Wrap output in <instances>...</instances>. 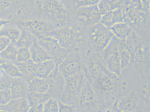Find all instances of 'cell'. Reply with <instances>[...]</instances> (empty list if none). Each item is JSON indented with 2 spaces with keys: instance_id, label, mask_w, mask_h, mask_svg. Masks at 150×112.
Masks as SVG:
<instances>
[{
  "instance_id": "8fae6325",
  "label": "cell",
  "mask_w": 150,
  "mask_h": 112,
  "mask_svg": "<svg viewBox=\"0 0 150 112\" xmlns=\"http://www.w3.org/2000/svg\"><path fill=\"white\" fill-rule=\"evenodd\" d=\"M109 70L100 54L88 49L86 53L85 73L91 82H93Z\"/></svg>"
},
{
  "instance_id": "5bb4252c",
  "label": "cell",
  "mask_w": 150,
  "mask_h": 112,
  "mask_svg": "<svg viewBox=\"0 0 150 112\" xmlns=\"http://www.w3.org/2000/svg\"><path fill=\"white\" fill-rule=\"evenodd\" d=\"M49 88L47 93L53 98L60 100L61 96L65 83L64 76L58 69V65L47 77Z\"/></svg>"
},
{
  "instance_id": "5b68a950",
  "label": "cell",
  "mask_w": 150,
  "mask_h": 112,
  "mask_svg": "<svg viewBox=\"0 0 150 112\" xmlns=\"http://www.w3.org/2000/svg\"><path fill=\"white\" fill-rule=\"evenodd\" d=\"M48 36L57 39L60 45L67 50L86 45L83 26L78 24L57 28L50 32Z\"/></svg>"
},
{
  "instance_id": "277c9868",
  "label": "cell",
  "mask_w": 150,
  "mask_h": 112,
  "mask_svg": "<svg viewBox=\"0 0 150 112\" xmlns=\"http://www.w3.org/2000/svg\"><path fill=\"white\" fill-rule=\"evenodd\" d=\"M83 28L88 49L101 55L114 35L113 33L100 22Z\"/></svg>"
},
{
  "instance_id": "4316f807",
  "label": "cell",
  "mask_w": 150,
  "mask_h": 112,
  "mask_svg": "<svg viewBox=\"0 0 150 112\" xmlns=\"http://www.w3.org/2000/svg\"><path fill=\"white\" fill-rule=\"evenodd\" d=\"M25 9L32 14L41 17L43 5L47 0H24Z\"/></svg>"
},
{
  "instance_id": "d6a6232c",
  "label": "cell",
  "mask_w": 150,
  "mask_h": 112,
  "mask_svg": "<svg viewBox=\"0 0 150 112\" xmlns=\"http://www.w3.org/2000/svg\"><path fill=\"white\" fill-rule=\"evenodd\" d=\"M44 112H58L59 105L58 100L52 97L43 103Z\"/></svg>"
},
{
  "instance_id": "60d3db41",
  "label": "cell",
  "mask_w": 150,
  "mask_h": 112,
  "mask_svg": "<svg viewBox=\"0 0 150 112\" xmlns=\"http://www.w3.org/2000/svg\"><path fill=\"white\" fill-rule=\"evenodd\" d=\"M129 1L134 3L137 4V5H138L140 7V0H129ZM140 8H141V7H140Z\"/></svg>"
},
{
  "instance_id": "e575fe53",
  "label": "cell",
  "mask_w": 150,
  "mask_h": 112,
  "mask_svg": "<svg viewBox=\"0 0 150 112\" xmlns=\"http://www.w3.org/2000/svg\"><path fill=\"white\" fill-rule=\"evenodd\" d=\"M59 112H77L76 105H70L63 103L60 101H58Z\"/></svg>"
},
{
  "instance_id": "4dcf8cb0",
  "label": "cell",
  "mask_w": 150,
  "mask_h": 112,
  "mask_svg": "<svg viewBox=\"0 0 150 112\" xmlns=\"http://www.w3.org/2000/svg\"><path fill=\"white\" fill-rule=\"evenodd\" d=\"M31 59V54L29 48L21 47L17 49L16 62H26Z\"/></svg>"
},
{
  "instance_id": "52a82bcc",
  "label": "cell",
  "mask_w": 150,
  "mask_h": 112,
  "mask_svg": "<svg viewBox=\"0 0 150 112\" xmlns=\"http://www.w3.org/2000/svg\"><path fill=\"white\" fill-rule=\"evenodd\" d=\"M41 17L57 28L71 25L69 11L60 0H47L42 8Z\"/></svg>"
},
{
  "instance_id": "f1b7e54d",
  "label": "cell",
  "mask_w": 150,
  "mask_h": 112,
  "mask_svg": "<svg viewBox=\"0 0 150 112\" xmlns=\"http://www.w3.org/2000/svg\"><path fill=\"white\" fill-rule=\"evenodd\" d=\"M17 49L15 43L11 42L6 49L0 53V57L5 61L15 63L16 62Z\"/></svg>"
},
{
  "instance_id": "9a60e30c",
  "label": "cell",
  "mask_w": 150,
  "mask_h": 112,
  "mask_svg": "<svg viewBox=\"0 0 150 112\" xmlns=\"http://www.w3.org/2000/svg\"><path fill=\"white\" fill-rule=\"evenodd\" d=\"M10 89L13 99L27 98L30 91L28 82L23 77L13 78Z\"/></svg>"
},
{
  "instance_id": "e0dca14e",
  "label": "cell",
  "mask_w": 150,
  "mask_h": 112,
  "mask_svg": "<svg viewBox=\"0 0 150 112\" xmlns=\"http://www.w3.org/2000/svg\"><path fill=\"white\" fill-rule=\"evenodd\" d=\"M125 22L122 7L102 16L100 23L109 28L117 23Z\"/></svg>"
},
{
  "instance_id": "d590c367",
  "label": "cell",
  "mask_w": 150,
  "mask_h": 112,
  "mask_svg": "<svg viewBox=\"0 0 150 112\" xmlns=\"http://www.w3.org/2000/svg\"><path fill=\"white\" fill-rule=\"evenodd\" d=\"M11 40L5 36L0 37V53L3 51L11 43Z\"/></svg>"
},
{
  "instance_id": "8992f818",
  "label": "cell",
  "mask_w": 150,
  "mask_h": 112,
  "mask_svg": "<svg viewBox=\"0 0 150 112\" xmlns=\"http://www.w3.org/2000/svg\"><path fill=\"white\" fill-rule=\"evenodd\" d=\"M88 48L80 45L71 49L61 63L58 69L65 77L85 72L86 53Z\"/></svg>"
},
{
  "instance_id": "484cf974",
  "label": "cell",
  "mask_w": 150,
  "mask_h": 112,
  "mask_svg": "<svg viewBox=\"0 0 150 112\" xmlns=\"http://www.w3.org/2000/svg\"><path fill=\"white\" fill-rule=\"evenodd\" d=\"M37 39L33 34L26 30H21L20 36L15 45L18 48L21 47L30 48Z\"/></svg>"
},
{
  "instance_id": "83f0119b",
  "label": "cell",
  "mask_w": 150,
  "mask_h": 112,
  "mask_svg": "<svg viewBox=\"0 0 150 112\" xmlns=\"http://www.w3.org/2000/svg\"><path fill=\"white\" fill-rule=\"evenodd\" d=\"M52 97V96L47 92L38 93L30 92L27 98L30 107H31L37 106L41 103H44Z\"/></svg>"
},
{
  "instance_id": "603a6c76",
  "label": "cell",
  "mask_w": 150,
  "mask_h": 112,
  "mask_svg": "<svg viewBox=\"0 0 150 112\" xmlns=\"http://www.w3.org/2000/svg\"><path fill=\"white\" fill-rule=\"evenodd\" d=\"M58 65L54 60H49L38 64L36 76L47 79Z\"/></svg>"
},
{
  "instance_id": "44dd1931",
  "label": "cell",
  "mask_w": 150,
  "mask_h": 112,
  "mask_svg": "<svg viewBox=\"0 0 150 112\" xmlns=\"http://www.w3.org/2000/svg\"><path fill=\"white\" fill-rule=\"evenodd\" d=\"M30 91L38 93H45L48 91L49 83L47 79L35 76L28 82Z\"/></svg>"
},
{
  "instance_id": "30bf717a",
  "label": "cell",
  "mask_w": 150,
  "mask_h": 112,
  "mask_svg": "<svg viewBox=\"0 0 150 112\" xmlns=\"http://www.w3.org/2000/svg\"><path fill=\"white\" fill-rule=\"evenodd\" d=\"M121 39L113 35L101 56L109 71L121 76L120 57L118 51Z\"/></svg>"
},
{
  "instance_id": "7402d4cb",
  "label": "cell",
  "mask_w": 150,
  "mask_h": 112,
  "mask_svg": "<svg viewBox=\"0 0 150 112\" xmlns=\"http://www.w3.org/2000/svg\"><path fill=\"white\" fill-rule=\"evenodd\" d=\"M126 0H100L98 6L102 16L121 7Z\"/></svg>"
},
{
  "instance_id": "7c38bea8",
  "label": "cell",
  "mask_w": 150,
  "mask_h": 112,
  "mask_svg": "<svg viewBox=\"0 0 150 112\" xmlns=\"http://www.w3.org/2000/svg\"><path fill=\"white\" fill-rule=\"evenodd\" d=\"M77 24L87 27L100 22L102 18L97 5L81 7L76 10Z\"/></svg>"
},
{
  "instance_id": "f546056e",
  "label": "cell",
  "mask_w": 150,
  "mask_h": 112,
  "mask_svg": "<svg viewBox=\"0 0 150 112\" xmlns=\"http://www.w3.org/2000/svg\"><path fill=\"white\" fill-rule=\"evenodd\" d=\"M2 68L6 74L12 78L23 77L17 65L14 63L6 61L1 65Z\"/></svg>"
},
{
  "instance_id": "3957f363",
  "label": "cell",
  "mask_w": 150,
  "mask_h": 112,
  "mask_svg": "<svg viewBox=\"0 0 150 112\" xmlns=\"http://www.w3.org/2000/svg\"><path fill=\"white\" fill-rule=\"evenodd\" d=\"M77 112H109L110 108L104 98L99 93L86 77L76 104Z\"/></svg>"
},
{
  "instance_id": "1f68e13d",
  "label": "cell",
  "mask_w": 150,
  "mask_h": 112,
  "mask_svg": "<svg viewBox=\"0 0 150 112\" xmlns=\"http://www.w3.org/2000/svg\"><path fill=\"white\" fill-rule=\"evenodd\" d=\"M12 80V78L7 74L3 69L0 68V90L10 89Z\"/></svg>"
},
{
  "instance_id": "ba28073f",
  "label": "cell",
  "mask_w": 150,
  "mask_h": 112,
  "mask_svg": "<svg viewBox=\"0 0 150 112\" xmlns=\"http://www.w3.org/2000/svg\"><path fill=\"white\" fill-rule=\"evenodd\" d=\"M86 77L85 72L65 77L60 101L67 104L76 105Z\"/></svg>"
},
{
  "instance_id": "7a4b0ae2",
  "label": "cell",
  "mask_w": 150,
  "mask_h": 112,
  "mask_svg": "<svg viewBox=\"0 0 150 112\" xmlns=\"http://www.w3.org/2000/svg\"><path fill=\"white\" fill-rule=\"evenodd\" d=\"M144 80L138 78L129 91L117 101L110 112H150V104L146 101L142 91Z\"/></svg>"
},
{
  "instance_id": "ab89813d",
  "label": "cell",
  "mask_w": 150,
  "mask_h": 112,
  "mask_svg": "<svg viewBox=\"0 0 150 112\" xmlns=\"http://www.w3.org/2000/svg\"><path fill=\"white\" fill-rule=\"evenodd\" d=\"M11 23V21L9 20H1L0 19V31L2 29V27L7 24H10Z\"/></svg>"
},
{
  "instance_id": "74e56055",
  "label": "cell",
  "mask_w": 150,
  "mask_h": 112,
  "mask_svg": "<svg viewBox=\"0 0 150 112\" xmlns=\"http://www.w3.org/2000/svg\"><path fill=\"white\" fill-rule=\"evenodd\" d=\"M141 9L147 13H149L150 0H140Z\"/></svg>"
},
{
  "instance_id": "b9f144b4",
  "label": "cell",
  "mask_w": 150,
  "mask_h": 112,
  "mask_svg": "<svg viewBox=\"0 0 150 112\" xmlns=\"http://www.w3.org/2000/svg\"><path fill=\"white\" fill-rule=\"evenodd\" d=\"M7 61H5V60L3 59L2 58H1L0 57V68H1V65H2L5 62Z\"/></svg>"
},
{
  "instance_id": "9c48e42d",
  "label": "cell",
  "mask_w": 150,
  "mask_h": 112,
  "mask_svg": "<svg viewBox=\"0 0 150 112\" xmlns=\"http://www.w3.org/2000/svg\"><path fill=\"white\" fill-rule=\"evenodd\" d=\"M16 25L21 30L29 31L38 40L46 36L54 30L58 28L50 22L43 18L20 19Z\"/></svg>"
},
{
  "instance_id": "2e32d148",
  "label": "cell",
  "mask_w": 150,
  "mask_h": 112,
  "mask_svg": "<svg viewBox=\"0 0 150 112\" xmlns=\"http://www.w3.org/2000/svg\"><path fill=\"white\" fill-rule=\"evenodd\" d=\"M29 103L26 98L13 99L8 103L1 106L0 112H27L30 108Z\"/></svg>"
},
{
  "instance_id": "ac0fdd59",
  "label": "cell",
  "mask_w": 150,
  "mask_h": 112,
  "mask_svg": "<svg viewBox=\"0 0 150 112\" xmlns=\"http://www.w3.org/2000/svg\"><path fill=\"white\" fill-rule=\"evenodd\" d=\"M31 59L36 64L49 60H53L48 52L38 42V40L29 48Z\"/></svg>"
},
{
  "instance_id": "ffe728a7",
  "label": "cell",
  "mask_w": 150,
  "mask_h": 112,
  "mask_svg": "<svg viewBox=\"0 0 150 112\" xmlns=\"http://www.w3.org/2000/svg\"><path fill=\"white\" fill-rule=\"evenodd\" d=\"M117 38L125 40L133 33V28L126 22L117 23L109 28Z\"/></svg>"
},
{
  "instance_id": "4fadbf2b",
  "label": "cell",
  "mask_w": 150,
  "mask_h": 112,
  "mask_svg": "<svg viewBox=\"0 0 150 112\" xmlns=\"http://www.w3.org/2000/svg\"><path fill=\"white\" fill-rule=\"evenodd\" d=\"M41 45L52 57L58 65L61 63L71 50H67L60 45L57 39L50 36H46L38 40Z\"/></svg>"
},
{
  "instance_id": "836d02e7",
  "label": "cell",
  "mask_w": 150,
  "mask_h": 112,
  "mask_svg": "<svg viewBox=\"0 0 150 112\" xmlns=\"http://www.w3.org/2000/svg\"><path fill=\"white\" fill-rule=\"evenodd\" d=\"M13 99V95L10 89L0 90V104L4 106Z\"/></svg>"
},
{
  "instance_id": "cb8c5ba5",
  "label": "cell",
  "mask_w": 150,
  "mask_h": 112,
  "mask_svg": "<svg viewBox=\"0 0 150 112\" xmlns=\"http://www.w3.org/2000/svg\"><path fill=\"white\" fill-rule=\"evenodd\" d=\"M120 57L121 71L131 67L132 58L130 53L127 48L125 40L121 39L118 47Z\"/></svg>"
},
{
  "instance_id": "8d00e7d4",
  "label": "cell",
  "mask_w": 150,
  "mask_h": 112,
  "mask_svg": "<svg viewBox=\"0 0 150 112\" xmlns=\"http://www.w3.org/2000/svg\"><path fill=\"white\" fill-rule=\"evenodd\" d=\"M12 4V0H0V12L8 9Z\"/></svg>"
},
{
  "instance_id": "d6986e66",
  "label": "cell",
  "mask_w": 150,
  "mask_h": 112,
  "mask_svg": "<svg viewBox=\"0 0 150 112\" xmlns=\"http://www.w3.org/2000/svg\"><path fill=\"white\" fill-rule=\"evenodd\" d=\"M23 77L27 81L36 76L38 64L35 63L30 59L26 62L22 63H15Z\"/></svg>"
},
{
  "instance_id": "6da1fadb",
  "label": "cell",
  "mask_w": 150,
  "mask_h": 112,
  "mask_svg": "<svg viewBox=\"0 0 150 112\" xmlns=\"http://www.w3.org/2000/svg\"><path fill=\"white\" fill-rule=\"evenodd\" d=\"M125 42L132 56L131 67L143 80H150V40L144 39L134 32Z\"/></svg>"
},
{
  "instance_id": "d4e9b609",
  "label": "cell",
  "mask_w": 150,
  "mask_h": 112,
  "mask_svg": "<svg viewBox=\"0 0 150 112\" xmlns=\"http://www.w3.org/2000/svg\"><path fill=\"white\" fill-rule=\"evenodd\" d=\"M10 24L2 27L0 31V37H6L11 40V42L15 43L20 36L21 30L17 25Z\"/></svg>"
},
{
  "instance_id": "7bdbcfd3",
  "label": "cell",
  "mask_w": 150,
  "mask_h": 112,
  "mask_svg": "<svg viewBox=\"0 0 150 112\" xmlns=\"http://www.w3.org/2000/svg\"><path fill=\"white\" fill-rule=\"evenodd\" d=\"M1 104H0V108H1Z\"/></svg>"
},
{
  "instance_id": "f35d334b",
  "label": "cell",
  "mask_w": 150,
  "mask_h": 112,
  "mask_svg": "<svg viewBox=\"0 0 150 112\" xmlns=\"http://www.w3.org/2000/svg\"><path fill=\"white\" fill-rule=\"evenodd\" d=\"M28 112H44L43 103H41L37 106L30 108Z\"/></svg>"
}]
</instances>
